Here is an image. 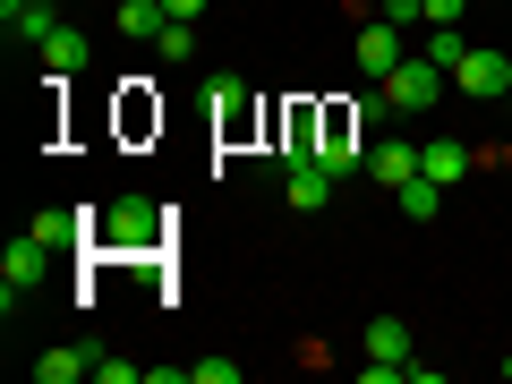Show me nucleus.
<instances>
[{"label":"nucleus","mask_w":512,"mask_h":384,"mask_svg":"<svg viewBox=\"0 0 512 384\" xmlns=\"http://www.w3.org/2000/svg\"><path fill=\"white\" fill-rule=\"evenodd\" d=\"M163 205H146V197H120L111 214H94V239L103 248H163Z\"/></svg>","instance_id":"nucleus-1"},{"label":"nucleus","mask_w":512,"mask_h":384,"mask_svg":"<svg viewBox=\"0 0 512 384\" xmlns=\"http://www.w3.org/2000/svg\"><path fill=\"white\" fill-rule=\"evenodd\" d=\"M43 274H52V248H43L35 231H26V239H9V248H0V308L18 316V308H26V291H35Z\"/></svg>","instance_id":"nucleus-2"},{"label":"nucleus","mask_w":512,"mask_h":384,"mask_svg":"<svg viewBox=\"0 0 512 384\" xmlns=\"http://www.w3.org/2000/svg\"><path fill=\"white\" fill-rule=\"evenodd\" d=\"M436 94H453V69H436V60H427V52H410L402 69L384 77V103H393V111H427V103H436Z\"/></svg>","instance_id":"nucleus-3"},{"label":"nucleus","mask_w":512,"mask_h":384,"mask_svg":"<svg viewBox=\"0 0 512 384\" xmlns=\"http://www.w3.org/2000/svg\"><path fill=\"white\" fill-rule=\"evenodd\" d=\"M453 94H478V103L512 94V52H478V43H470V60L453 69Z\"/></svg>","instance_id":"nucleus-4"},{"label":"nucleus","mask_w":512,"mask_h":384,"mask_svg":"<svg viewBox=\"0 0 512 384\" xmlns=\"http://www.w3.org/2000/svg\"><path fill=\"white\" fill-rule=\"evenodd\" d=\"M402 60H410V52H402V26H393V18H367V26H359V77H376V86H384Z\"/></svg>","instance_id":"nucleus-5"},{"label":"nucleus","mask_w":512,"mask_h":384,"mask_svg":"<svg viewBox=\"0 0 512 384\" xmlns=\"http://www.w3.org/2000/svg\"><path fill=\"white\" fill-rule=\"evenodd\" d=\"M325 146V103H282V163H316Z\"/></svg>","instance_id":"nucleus-6"},{"label":"nucleus","mask_w":512,"mask_h":384,"mask_svg":"<svg viewBox=\"0 0 512 384\" xmlns=\"http://www.w3.org/2000/svg\"><path fill=\"white\" fill-rule=\"evenodd\" d=\"M214 128L222 137H248L256 128V94H248V77H231V69L214 77Z\"/></svg>","instance_id":"nucleus-7"},{"label":"nucleus","mask_w":512,"mask_h":384,"mask_svg":"<svg viewBox=\"0 0 512 384\" xmlns=\"http://www.w3.org/2000/svg\"><path fill=\"white\" fill-rule=\"evenodd\" d=\"M470 163H478V146H461V137H427V146H419V171L436 188H461V180H470Z\"/></svg>","instance_id":"nucleus-8"},{"label":"nucleus","mask_w":512,"mask_h":384,"mask_svg":"<svg viewBox=\"0 0 512 384\" xmlns=\"http://www.w3.org/2000/svg\"><path fill=\"white\" fill-rule=\"evenodd\" d=\"M282 188H291V214H325L342 180H333L325 163H282Z\"/></svg>","instance_id":"nucleus-9"},{"label":"nucleus","mask_w":512,"mask_h":384,"mask_svg":"<svg viewBox=\"0 0 512 384\" xmlns=\"http://www.w3.org/2000/svg\"><path fill=\"white\" fill-rule=\"evenodd\" d=\"M367 180H376V188H410V180H419V146H410V137L367 146Z\"/></svg>","instance_id":"nucleus-10"},{"label":"nucleus","mask_w":512,"mask_h":384,"mask_svg":"<svg viewBox=\"0 0 512 384\" xmlns=\"http://www.w3.org/2000/svg\"><path fill=\"white\" fill-rule=\"evenodd\" d=\"M359 350H367V367H410V325L402 316H376V325L359 333Z\"/></svg>","instance_id":"nucleus-11"},{"label":"nucleus","mask_w":512,"mask_h":384,"mask_svg":"<svg viewBox=\"0 0 512 384\" xmlns=\"http://www.w3.org/2000/svg\"><path fill=\"white\" fill-rule=\"evenodd\" d=\"M35 52H43V69H52V77H77V69H86V35H77V26H52Z\"/></svg>","instance_id":"nucleus-12"},{"label":"nucleus","mask_w":512,"mask_h":384,"mask_svg":"<svg viewBox=\"0 0 512 384\" xmlns=\"http://www.w3.org/2000/svg\"><path fill=\"white\" fill-rule=\"evenodd\" d=\"M111 26H120L128 43H154L171 18H163V0H120V9H111Z\"/></svg>","instance_id":"nucleus-13"},{"label":"nucleus","mask_w":512,"mask_h":384,"mask_svg":"<svg viewBox=\"0 0 512 384\" xmlns=\"http://www.w3.org/2000/svg\"><path fill=\"white\" fill-rule=\"evenodd\" d=\"M77 376H94V350H43L35 359V384H77Z\"/></svg>","instance_id":"nucleus-14"},{"label":"nucleus","mask_w":512,"mask_h":384,"mask_svg":"<svg viewBox=\"0 0 512 384\" xmlns=\"http://www.w3.org/2000/svg\"><path fill=\"white\" fill-rule=\"evenodd\" d=\"M427 60H436V69H461V60H470V35H461V26H427Z\"/></svg>","instance_id":"nucleus-15"},{"label":"nucleus","mask_w":512,"mask_h":384,"mask_svg":"<svg viewBox=\"0 0 512 384\" xmlns=\"http://www.w3.org/2000/svg\"><path fill=\"white\" fill-rule=\"evenodd\" d=\"M393 197H402V214H410V222H436L444 188H436V180H427V171H419V180H410V188H393Z\"/></svg>","instance_id":"nucleus-16"},{"label":"nucleus","mask_w":512,"mask_h":384,"mask_svg":"<svg viewBox=\"0 0 512 384\" xmlns=\"http://www.w3.org/2000/svg\"><path fill=\"white\" fill-rule=\"evenodd\" d=\"M154 52H163V60H197V26H188V18H171L163 35H154Z\"/></svg>","instance_id":"nucleus-17"},{"label":"nucleus","mask_w":512,"mask_h":384,"mask_svg":"<svg viewBox=\"0 0 512 384\" xmlns=\"http://www.w3.org/2000/svg\"><path fill=\"white\" fill-rule=\"evenodd\" d=\"M188 384H239V359H188Z\"/></svg>","instance_id":"nucleus-18"},{"label":"nucleus","mask_w":512,"mask_h":384,"mask_svg":"<svg viewBox=\"0 0 512 384\" xmlns=\"http://www.w3.org/2000/svg\"><path fill=\"white\" fill-rule=\"evenodd\" d=\"M94 376H103V384H146V367H128V359H103V350H94Z\"/></svg>","instance_id":"nucleus-19"},{"label":"nucleus","mask_w":512,"mask_h":384,"mask_svg":"<svg viewBox=\"0 0 512 384\" xmlns=\"http://www.w3.org/2000/svg\"><path fill=\"white\" fill-rule=\"evenodd\" d=\"M350 111H359V128H384V120H393V103H384V86H376V94H359Z\"/></svg>","instance_id":"nucleus-20"},{"label":"nucleus","mask_w":512,"mask_h":384,"mask_svg":"<svg viewBox=\"0 0 512 384\" xmlns=\"http://www.w3.org/2000/svg\"><path fill=\"white\" fill-rule=\"evenodd\" d=\"M376 18H393V26H427V0H384Z\"/></svg>","instance_id":"nucleus-21"},{"label":"nucleus","mask_w":512,"mask_h":384,"mask_svg":"<svg viewBox=\"0 0 512 384\" xmlns=\"http://www.w3.org/2000/svg\"><path fill=\"white\" fill-rule=\"evenodd\" d=\"M470 18V0H427V26H461Z\"/></svg>","instance_id":"nucleus-22"},{"label":"nucleus","mask_w":512,"mask_h":384,"mask_svg":"<svg viewBox=\"0 0 512 384\" xmlns=\"http://www.w3.org/2000/svg\"><path fill=\"white\" fill-rule=\"evenodd\" d=\"M163 18H205V0H163Z\"/></svg>","instance_id":"nucleus-23"},{"label":"nucleus","mask_w":512,"mask_h":384,"mask_svg":"<svg viewBox=\"0 0 512 384\" xmlns=\"http://www.w3.org/2000/svg\"><path fill=\"white\" fill-rule=\"evenodd\" d=\"M504 376H512V350H504Z\"/></svg>","instance_id":"nucleus-24"}]
</instances>
